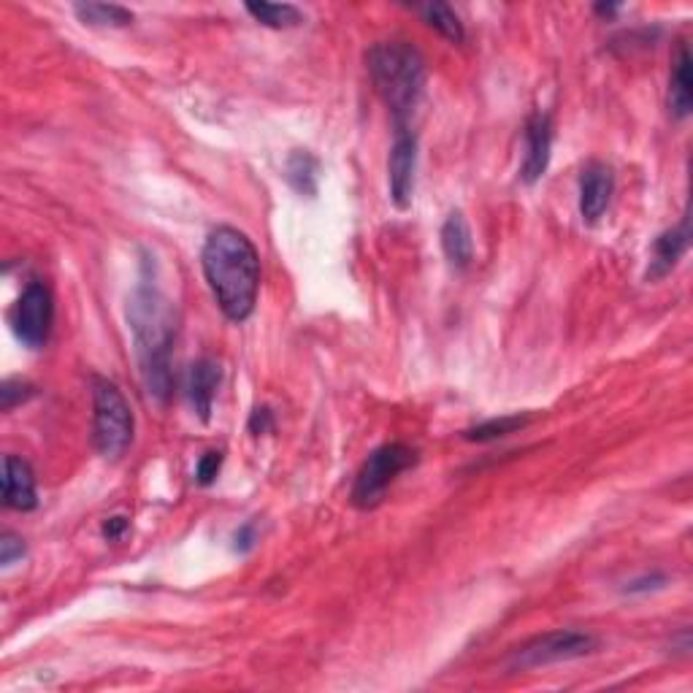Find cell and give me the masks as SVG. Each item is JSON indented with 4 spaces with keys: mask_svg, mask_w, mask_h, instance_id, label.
<instances>
[{
    "mask_svg": "<svg viewBox=\"0 0 693 693\" xmlns=\"http://www.w3.org/2000/svg\"><path fill=\"white\" fill-rule=\"evenodd\" d=\"M366 68L374 90L388 106L393 125H409L429 79L423 55L407 42H379L366 52Z\"/></svg>",
    "mask_w": 693,
    "mask_h": 693,
    "instance_id": "obj_3",
    "label": "cell"
},
{
    "mask_svg": "<svg viewBox=\"0 0 693 693\" xmlns=\"http://www.w3.org/2000/svg\"><path fill=\"white\" fill-rule=\"evenodd\" d=\"M36 393L31 383H22V379H5L3 388H0V401H3V412H11L16 404L27 401V398Z\"/></svg>",
    "mask_w": 693,
    "mask_h": 693,
    "instance_id": "obj_21",
    "label": "cell"
},
{
    "mask_svg": "<svg viewBox=\"0 0 693 693\" xmlns=\"http://www.w3.org/2000/svg\"><path fill=\"white\" fill-rule=\"evenodd\" d=\"M201 265L223 315L230 322H245L255 311L260 293V255L255 245L239 228L219 225L206 236Z\"/></svg>",
    "mask_w": 693,
    "mask_h": 693,
    "instance_id": "obj_1",
    "label": "cell"
},
{
    "mask_svg": "<svg viewBox=\"0 0 693 693\" xmlns=\"http://www.w3.org/2000/svg\"><path fill=\"white\" fill-rule=\"evenodd\" d=\"M25 556V542L14 534L0 536V566H11Z\"/></svg>",
    "mask_w": 693,
    "mask_h": 693,
    "instance_id": "obj_23",
    "label": "cell"
},
{
    "mask_svg": "<svg viewBox=\"0 0 693 693\" xmlns=\"http://www.w3.org/2000/svg\"><path fill=\"white\" fill-rule=\"evenodd\" d=\"M414 464H418V450H412L409 444L390 442L377 447L368 455L366 464L361 466V472H357L350 493L352 504L357 510H374L377 504H383L385 493L396 482V477L401 472L412 469Z\"/></svg>",
    "mask_w": 693,
    "mask_h": 693,
    "instance_id": "obj_5",
    "label": "cell"
},
{
    "mask_svg": "<svg viewBox=\"0 0 693 693\" xmlns=\"http://www.w3.org/2000/svg\"><path fill=\"white\" fill-rule=\"evenodd\" d=\"M414 11L423 16L425 25H431L433 31H436L439 36L447 38V42H453V44L464 42V25H461L458 14H455V11L450 9L447 3H439V0H433V3L414 5Z\"/></svg>",
    "mask_w": 693,
    "mask_h": 693,
    "instance_id": "obj_18",
    "label": "cell"
},
{
    "mask_svg": "<svg viewBox=\"0 0 693 693\" xmlns=\"http://www.w3.org/2000/svg\"><path fill=\"white\" fill-rule=\"evenodd\" d=\"M689 44L678 42L672 55V73H669V112L674 120H685L693 106V77H691Z\"/></svg>",
    "mask_w": 693,
    "mask_h": 693,
    "instance_id": "obj_14",
    "label": "cell"
},
{
    "mask_svg": "<svg viewBox=\"0 0 693 693\" xmlns=\"http://www.w3.org/2000/svg\"><path fill=\"white\" fill-rule=\"evenodd\" d=\"M73 14H77L84 25H95V27L133 25V11L117 3H73Z\"/></svg>",
    "mask_w": 693,
    "mask_h": 693,
    "instance_id": "obj_16",
    "label": "cell"
},
{
    "mask_svg": "<svg viewBox=\"0 0 693 693\" xmlns=\"http://www.w3.org/2000/svg\"><path fill=\"white\" fill-rule=\"evenodd\" d=\"M550 149H553V123L547 114H534L525 125V158L520 166V179L525 184H536L545 177L547 166H550Z\"/></svg>",
    "mask_w": 693,
    "mask_h": 693,
    "instance_id": "obj_9",
    "label": "cell"
},
{
    "mask_svg": "<svg viewBox=\"0 0 693 693\" xmlns=\"http://www.w3.org/2000/svg\"><path fill=\"white\" fill-rule=\"evenodd\" d=\"M250 431L260 436V433L274 431V412L269 407H258L250 418Z\"/></svg>",
    "mask_w": 693,
    "mask_h": 693,
    "instance_id": "obj_24",
    "label": "cell"
},
{
    "mask_svg": "<svg viewBox=\"0 0 693 693\" xmlns=\"http://www.w3.org/2000/svg\"><path fill=\"white\" fill-rule=\"evenodd\" d=\"M125 531H128V518H123V515H117V518H109L106 523H103V536H106L109 542H114V539H120V536L125 534Z\"/></svg>",
    "mask_w": 693,
    "mask_h": 693,
    "instance_id": "obj_26",
    "label": "cell"
},
{
    "mask_svg": "<svg viewBox=\"0 0 693 693\" xmlns=\"http://www.w3.org/2000/svg\"><path fill=\"white\" fill-rule=\"evenodd\" d=\"M689 245H691V219L683 217V223L663 230V234L652 241V255H650V265H648L645 280L656 282V280H663L667 274H672L674 265H678L685 252H689Z\"/></svg>",
    "mask_w": 693,
    "mask_h": 693,
    "instance_id": "obj_12",
    "label": "cell"
},
{
    "mask_svg": "<svg viewBox=\"0 0 693 693\" xmlns=\"http://www.w3.org/2000/svg\"><path fill=\"white\" fill-rule=\"evenodd\" d=\"M529 423H531V414H504V418L485 420V423L475 425V429H469L464 433V439H469V442H493V439L523 431Z\"/></svg>",
    "mask_w": 693,
    "mask_h": 693,
    "instance_id": "obj_20",
    "label": "cell"
},
{
    "mask_svg": "<svg viewBox=\"0 0 693 693\" xmlns=\"http://www.w3.org/2000/svg\"><path fill=\"white\" fill-rule=\"evenodd\" d=\"M597 637L586 632H575V628H566V632H550L542 634V637L529 639L525 645H520L518 650H512L510 667L512 669H539L550 667V663L561 661H575V658L588 656V652L597 650Z\"/></svg>",
    "mask_w": 693,
    "mask_h": 693,
    "instance_id": "obj_6",
    "label": "cell"
},
{
    "mask_svg": "<svg viewBox=\"0 0 693 693\" xmlns=\"http://www.w3.org/2000/svg\"><path fill=\"white\" fill-rule=\"evenodd\" d=\"M52 320H55V302L44 282H31L22 291L20 302L14 309V333L22 344L38 350L46 344L52 331Z\"/></svg>",
    "mask_w": 693,
    "mask_h": 693,
    "instance_id": "obj_7",
    "label": "cell"
},
{
    "mask_svg": "<svg viewBox=\"0 0 693 693\" xmlns=\"http://www.w3.org/2000/svg\"><path fill=\"white\" fill-rule=\"evenodd\" d=\"M133 409L106 377H92V442L103 458H123L133 444Z\"/></svg>",
    "mask_w": 693,
    "mask_h": 693,
    "instance_id": "obj_4",
    "label": "cell"
},
{
    "mask_svg": "<svg viewBox=\"0 0 693 693\" xmlns=\"http://www.w3.org/2000/svg\"><path fill=\"white\" fill-rule=\"evenodd\" d=\"M285 179L291 188L302 195H315L317 182H320V163L309 152H293L285 163Z\"/></svg>",
    "mask_w": 693,
    "mask_h": 693,
    "instance_id": "obj_17",
    "label": "cell"
},
{
    "mask_svg": "<svg viewBox=\"0 0 693 693\" xmlns=\"http://www.w3.org/2000/svg\"><path fill=\"white\" fill-rule=\"evenodd\" d=\"M219 379H223V372H219V363L215 357H198L190 368V383H188V396L190 404H193L195 414L201 420L212 418V407H215V396L219 388Z\"/></svg>",
    "mask_w": 693,
    "mask_h": 693,
    "instance_id": "obj_13",
    "label": "cell"
},
{
    "mask_svg": "<svg viewBox=\"0 0 693 693\" xmlns=\"http://www.w3.org/2000/svg\"><path fill=\"white\" fill-rule=\"evenodd\" d=\"M128 320L136 337L138 368L149 398L163 404L171 396V346H173V311L169 302L155 287L141 285L128 304Z\"/></svg>",
    "mask_w": 693,
    "mask_h": 693,
    "instance_id": "obj_2",
    "label": "cell"
},
{
    "mask_svg": "<svg viewBox=\"0 0 693 693\" xmlns=\"http://www.w3.org/2000/svg\"><path fill=\"white\" fill-rule=\"evenodd\" d=\"M3 504L16 512L36 510V475L20 455H5L3 461Z\"/></svg>",
    "mask_w": 693,
    "mask_h": 693,
    "instance_id": "obj_11",
    "label": "cell"
},
{
    "mask_svg": "<svg viewBox=\"0 0 693 693\" xmlns=\"http://www.w3.org/2000/svg\"><path fill=\"white\" fill-rule=\"evenodd\" d=\"M219 466H223V453L219 450H212L204 458L198 461V469H195V477H198L201 485H212L219 475Z\"/></svg>",
    "mask_w": 693,
    "mask_h": 693,
    "instance_id": "obj_22",
    "label": "cell"
},
{
    "mask_svg": "<svg viewBox=\"0 0 693 693\" xmlns=\"http://www.w3.org/2000/svg\"><path fill=\"white\" fill-rule=\"evenodd\" d=\"M593 11H597L599 16H615L617 11H621V3H597Z\"/></svg>",
    "mask_w": 693,
    "mask_h": 693,
    "instance_id": "obj_28",
    "label": "cell"
},
{
    "mask_svg": "<svg viewBox=\"0 0 693 693\" xmlns=\"http://www.w3.org/2000/svg\"><path fill=\"white\" fill-rule=\"evenodd\" d=\"M615 193V173L602 160H591L580 177V215L586 223H597L610 206Z\"/></svg>",
    "mask_w": 693,
    "mask_h": 693,
    "instance_id": "obj_10",
    "label": "cell"
},
{
    "mask_svg": "<svg viewBox=\"0 0 693 693\" xmlns=\"http://www.w3.org/2000/svg\"><path fill=\"white\" fill-rule=\"evenodd\" d=\"M414 171H418V136L409 125H404V128H396L388 158L390 201L398 209H409L412 204Z\"/></svg>",
    "mask_w": 693,
    "mask_h": 693,
    "instance_id": "obj_8",
    "label": "cell"
},
{
    "mask_svg": "<svg viewBox=\"0 0 693 693\" xmlns=\"http://www.w3.org/2000/svg\"><path fill=\"white\" fill-rule=\"evenodd\" d=\"M663 582H667V577H663V575H648V577H639V580L628 582V586H626V593H648V591H656V588H661Z\"/></svg>",
    "mask_w": 693,
    "mask_h": 693,
    "instance_id": "obj_25",
    "label": "cell"
},
{
    "mask_svg": "<svg viewBox=\"0 0 693 693\" xmlns=\"http://www.w3.org/2000/svg\"><path fill=\"white\" fill-rule=\"evenodd\" d=\"M252 545H255V525L247 523L236 531V550L247 553V550H252Z\"/></svg>",
    "mask_w": 693,
    "mask_h": 693,
    "instance_id": "obj_27",
    "label": "cell"
},
{
    "mask_svg": "<svg viewBox=\"0 0 693 693\" xmlns=\"http://www.w3.org/2000/svg\"><path fill=\"white\" fill-rule=\"evenodd\" d=\"M442 250L447 255L450 265L458 271H466L475 260V241H472L469 223L464 212H450V217L442 225Z\"/></svg>",
    "mask_w": 693,
    "mask_h": 693,
    "instance_id": "obj_15",
    "label": "cell"
},
{
    "mask_svg": "<svg viewBox=\"0 0 693 693\" xmlns=\"http://www.w3.org/2000/svg\"><path fill=\"white\" fill-rule=\"evenodd\" d=\"M247 14L258 20L260 25L274 27V31H287L304 22V14L291 3H247Z\"/></svg>",
    "mask_w": 693,
    "mask_h": 693,
    "instance_id": "obj_19",
    "label": "cell"
}]
</instances>
